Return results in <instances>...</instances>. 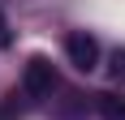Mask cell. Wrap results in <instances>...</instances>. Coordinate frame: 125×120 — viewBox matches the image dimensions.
<instances>
[{"mask_svg": "<svg viewBox=\"0 0 125 120\" xmlns=\"http://www.w3.org/2000/svg\"><path fill=\"white\" fill-rule=\"evenodd\" d=\"M65 56H69V64H73L78 73H91L99 64V39L86 34V30H73V34L65 39Z\"/></svg>", "mask_w": 125, "mask_h": 120, "instance_id": "6da1fadb", "label": "cell"}, {"mask_svg": "<svg viewBox=\"0 0 125 120\" xmlns=\"http://www.w3.org/2000/svg\"><path fill=\"white\" fill-rule=\"evenodd\" d=\"M22 90H26L30 99H48L52 90H56V69H52V60L35 56L30 64H26V73H22Z\"/></svg>", "mask_w": 125, "mask_h": 120, "instance_id": "7a4b0ae2", "label": "cell"}, {"mask_svg": "<svg viewBox=\"0 0 125 120\" xmlns=\"http://www.w3.org/2000/svg\"><path fill=\"white\" fill-rule=\"evenodd\" d=\"M13 43V26H9V17H4V9H0V51Z\"/></svg>", "mask_w": 125, "mask_h": 120, "instance_id": "3957f363", "label": "cell"}, {"mask_svg": "<svg viewBox=\"0 0 125 120\" xmlns=\"http://www.w3.org/2000/svg\"><path fill=\"white\" fill-rule=\"evenodd\" d=\"M112 77H116V82H125V51H116V56H112Z\"/></svg>", "mask_w": 125, "mask_h": 120, "instance_id": "277c9868", "label": "cell"}]
</instances>
